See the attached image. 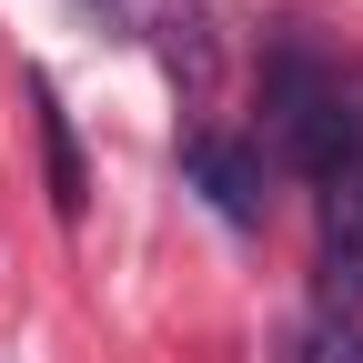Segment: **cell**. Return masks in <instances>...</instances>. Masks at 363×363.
Returning a JSON list of instances; mask_svg holds the SVG:
<instances>
[{"label": "cell", "mask_w": 363, "mask_h": 363, "mask_svg": "<svg viewBox=\"0 0 363 363\" xmlns=\"http://www.w3.org/2000/svg\"><path fill=\"white\" fill-rule=\"evenodd\" d=\"M262 131H272V162L333 182L343 162H363V91H353L323 51L283 40V51L262 61Z\"/></svg>", "instance_id": "1"}, {"label": "cell", "mask_w": 363, "mask_h": 363, "mask_svg": "<svg viewBox=\"0 0 363 363\" xmlns=\"http://www.w3.org/2000/svg\"><path fill=\"white\" fill-rule=\"evenodd\" d=\"M182 172H192V192H212V212L222 222H262L272 212V162H262V142H233V131H192L182 142Z\"/></svg>", "instance_id": "2"}, {"label": "cell", "mask_w": 363, "mask_h": 363, "mask_svg": "<svg viewBox=\"0 0 363 363\" xmlns=\"http://www.w3.org/2000/svg\"><path fill=\"white\" fill-rule=\"evenodd\" d=\"M323 293L333 303L363 293V162H343L323 182Z\"/></svg>", "instance_id": "3"}, {"label": "cell", "mask_w": 363, "mask_h": 363, "mask_svg": "<svg viewBox=\"0 0 363 363\" xmlns=\"http://www.w3.org/2000/svg\"><path fill=\"white\" fill-rule=\"evenodd\" d=\"M30 121H40V162H51V212L61 222H81V202H91V172H81V142H71V111H61V91L30 71Z\"/></svg>", "instance_id": "4"}, {"label": "cell", "mask_w": 363, "mask_h": 363, "mask_svg": "<svg viewBox=\"0 0 363 363\" xmlns=\"http://www.w3.org/2000/svg\"><path fill=\"white\" fill-rule=\"evenodd\" d=\"M293 363H363V323L353 313H313L293 333Z\"/></svg>", "instance_id": "5"}, {"label": "cell", "mask_w": 363, "mask_h": 363, "mask_svg": "<svg viewBox=\"0 0 363 363\" xmlns=\"http://www.w3.org/2000/svg\"><path fill=\"white\" fill-rule=\"evenodd\" d=\"M101 11H121V0H101Z\"/></svg>", "instance_id": "6"}]
</instances>
